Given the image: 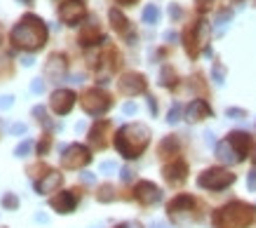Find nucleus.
<instances>
[{"instance_id":"f257e3e1","label":"nucleus","mask_w":256,"mask_h":228,"mask_svg":"<svg viewBox=\"0 0 256 228\" xmlns=\"http://www.w3.org/2000/svg\"><path fill=\"white\" fill-rule=\"evenodd\" d=\"M47 31L45 22L40 19L38 14H24L19 22L14 24L10 38L14 42V48L24 50V52H38L47 45Z\"/></svg>"},{"instance_id":"f03ea898","label":"nucleus","mask_w":256,"mask_h":228,"mask_svg":"<svg viewBox=\"0 0 256 228\" xmlns=\"http://www.w3.org/2000/svg\"><path fill=\"white\" fill-rule=\"evenodd\" d=\"M148 144H150V130L146 125H141V122L124 125L116 134V148L127 160H136L148 148Z\"/></svg>"},{"instance_id":"7ed1b4c3","label":"nucleus","mask_w":256,"mask_h":228,"mask_svg":"<svg viewBox=\"0 0 256 228\" xmlns=\"http://www.w3.org/2000/svg\"><path fill=\"white\" fill-rule=\"evenodd\" d=\"M256 216V207L254 204H247V202H235L226 204L224 210H218L214 214V224L218 228H247Z\"/></svg>"},{"instance_id":"20e7f679","label":"nucleus","mask_w":256,"mask_h":228,"mask_svg":"<svg viewBox=\"0 0 256 228\" xmlns=\"http://www.w3.org/2000/svg\"><path fill=\"white\" fill-rule=\"evenodd\" d=\"M235 184V174L228 172V170H221V167H212V170H204V172L198 176V186L207 190H224L228 186Z\"/></svg>"},{"instance_id":"39448f33","label":"nucleus","mask_w":256,"mask_h":228,"mask_svg":"<svg viewBox=\"0 0 256 228\" xmlns=\"http://www.w3.org/2000/svg\"><path fill=\"white\" fill-rule=\"evenodd\" d=\"M170 219L176 226H188L193 221V212H195V200L190 196H176L167 207Z\"/></svg>"},{"instance_id":"423d86ee","label":"nucleus","mask_w":256,"mask_h":228,"mask_svg":"<svg viewBox=\"0 0 256 228\" xmlns=\"http://www.w3.org/2000/svg\"><path fill=\"white\" fill-rule=\"evenodd\" d=\"M80 104H82L85 113H90V116H104V113L113 106V99H110L104 90L92 87V90H87L85 94H82V102Z\"/></svg>"},{"instance_id":"0eeeda50","label":"nucleus","mask_w":256,"mask_h":228,"mask_svg":"<svg viewBox=\"0 0 256 228\" xmlns=\"http://www.w3.org/2000/svg\"><path fill=\"white\" fill-rule=\"evenodd\" d=\"M207 33H210V26H207V22H204V19L195 22L193 26H188L186 36H184V42H186V52L190 56H198L200 48L207 42Z\"/></svg>"},{"instance_id":"6e6552de","label":"nucleus","mask_w":256,"mask_h":228,"mask_svg":"<svg viewBox=\"0 0 256 228\" xmlns=\"http://www.w3.org/2000/svg\"><path fill=\"white\" fill-rule=\"evenodd\" d=\"M92 162V153L87 146H80V144H73L68 148L64 150V158H62V165L66 170H82Z\"/></svg>"},{"instance_id":"1a4fd4ad","label":"nucleus","mask_w":256,"mask_h":228,"mask_svg":"<svg viewBox=\"0 0 256 228\" xmlns=\"http://www.w3.org/2000/svg\"><path fill=\"white\" fill-rule=\"evenodd\" d=\"M85 16H87L85 0H66L62 8H59V19L68 26H78Z\"/></svg>"},{"instance_id":"9d476101","label":"nucleus","mask_w":256,"mask_h":228,"mask_svg":"<svg viewBox=\"0 0 256 228\" xmlns=\"http://www.w3.org/2000/svg\"><path fill=\"white\" fill-rule=\"evenodd\" d=\"M45 78L52 80V82H62L64 78H66V73H68V62H66V54H59V52H54V54H50V59H47L45 64Z\"/></svg>"},{"instance_id":"9b49d317","label":"nucleus","mask_w":256,"mask_h":228,"mask_svg":"<svg viewBox=\"0 0 256 228\" xmlns=\"http://www.w3.org/2000/svg\"><path fill=\"white\" fill-rule=\"evenodd\" d=\"M118 90L124 96H136L146 92V78L141 73H124L122 78L118 80Z\"/></svg>"},{"instance_id":"f8f14e48","label":"nucleus","mask_w":256,"mask_h":228,"mask_svg":"<svg viewBox=\"0 0 256 228\" xmlns=\"http://www.w3.org/2000/svg\"><path fill=\"white\" fill-rule=\"evenodd\" d=\"M134 198H136L141 204L150 207V204H158L162 200V190L158 188L153 181H139V184L134 186Z\"/></svg>"},{"instance_id":"ddd939ff","label":"nucleus","mask_w":256,"mask_h":228,"mask_svg":"<svg viewBox=\"0 0 256 228\" xmlns=\"http://www.w3.org/2000/svg\"><path fill=\"white\" fill-rule=\"evenodd\" d=\"M76 92H70V90H56L54 94H52V99H50V106H52V110H54L56 116H68L70 110H73V106H76Z\"/></svg>"},{"instance_id":"4468645a","label":"nucleus","mask_w":256,"mask_h":228,"mask_svg":"<svg viewBox=\"0 0 256 228\" xmlns=\"http://www.w3.org/2000/svg\"><path fill=\"white\" fill-rule=\"evenodd\" d=\"M78 202H80L78 193H76V190H66V193H59L56 198H52V200H50V207L56 210L59 214H70Z\"/></svg>"},{"instance_id":"2eb2a0df","label":"nucleus","mask_w":256,"mask_h":228,"mask_svg":"<svg viewBox=\"0 0 256 228\" xmlns=\"http://www.w3.org/2000/svg\"><path fill=\"white\" fill-rule=\"evenodd\" d=\"M226 142L233 146V150L238 153V158H240V162L247 158L249 148H252V136H249V134H244V132H230Z\"/></svg>"},{"instance_id":"dca6fc26","label":"nucleus","mask_w":256,"mask_h":228,"mask_svg":"<svg viewBox=\"0 0 256 228\" xmlns=\"http://www.w3.org/2000/svg\"><path fill=\"white\" fill-rule=\"evenodd\" d=\"M96 40H99V42H106V38L101 36L99 22L92 19V22L87 26H82V31H80V45H82V48H92V45H96Z\"/></svg>"},{"instance_id":"f3484780","label":"nucleus","mask_w":256,"mask_h":228,"mask_svg":"<svg viewBox=\"0 0 256 228\" xmlns=\"http://www.w3.org/2000/svg\"><path fill=\"white\" fill-rule=\"evenodd\" d=\"M64 184V176L62 172H56V170H52V172H47L42 179L36 184V190H38V196H47V193H54L59 186Z\"/></svg>"},{"instance_id":"a211bd4d","label":"nucleus","mask_w":256,"mask_h":228,"mask_svg":"<svg viewBox=\"0 0 256 228\" xmlns=\"http://www.w3.org/2000/svg\"><path fill=\"white\" fill-rule=\"evenodd\" d=\"M204 118H212V106L204 99H195L186 108V120L188 122H200Z\"/></svg>"},{"instance_id":"6ab92c4d","label":"nucleus","mask_w":256,"mask_h":228,"mask_svg":"<svg viewBox=\"0 0 256 228\" xmlns=\"http://www.w3.org/2000/svg\"><path fill=\"white\" fill-rule=\"evenodd\" d=\"M162 174H164V179L170 181V184H184L186 181V174H188V165L184 162V160H174L172 165H164V170H162Z\"/></svg>"},{"instance_id":"aec40b11","label":"nucleus","mask_w":256,"mask_h":228,"mask_svg":"<svg viewBox=\"0 0 256 228\" xmlns=\"http://www.w3.org/2000/svg\"><path fill=\"white\" fill-rule=\"evenodd\" d=\"M108 19H110V26H113V28H116L120 36H127L130 40L136 38V36H132V31H130V22H127V16H124L118 8H113L108 12Z\"/></svg>"},{"instance_id":"412c9836","label":"nucleus","mask_w":256,"mask_h":228,"mask_svg":"<svg viewBox=\"0 0 256 228\" xmlns=\"http://www.w3.org/2000/svg\"><path fill=\"white\" fill-rule=\"evenodd\" d=\"M108 130H110L108 120H99V122L92 127V132H90V142H92L96 148H104V146H106V132H108Z\"/></svg>"},{"instance_id":"4be33fe9","label":"nucleus","mask_w":256,"mask_h":228,"mask_svg":"<svg viewBox=\"0 0 256 228\" xmlns=\"http://www.w3.org/2000/svg\"><path fill=\"white\" fill-rule=\"evenodd\" d=\"M216 158L221 160V162H228V165H233V162H240V158H238V153L233 150V146L228 142H221L216 146Z\"/></svg>"},{"instance_id":"5701e85b","label":"nucleus","mask_w":256,"mask_h":228,"mask_svg":"<svg viewBox=\"0 0 256 228\" xmlns=\"http://www.w3.org/2000/svg\"><path fill=\"white\" fill-rule=\"evenodd\" d=\"M176 153H178L176 136H167V139L160 144V156H162V158H170V156H176Z\"/></svg>"},{"instance_id":"b1692460","label":"nucleus","mask_w":256,"mask_h":228,"mask_svg":"<svg viewBox=\"0 0 256 228\" xmlns=\"http://www.w3.org/2000/svg\"><path fill=\"white\" fill-rule=\"evenodd\" d=\"M141 19H144V24H148V26L158 24V19H160V10H158V5H146Z\"/></svg>"},{"instance_id":"393cba45","label":"nucleus","mask_w":256,"mask_h":228,"mask_svg":"<svg viewBox=\"0 0 256 228\" xmlns=\"http://www.w3.org/2000/svg\"><path fill=\"white\" fill-rule=\"evenodd\" d=\"M160 82H162L164 87H174L176 85V71H174L172 66H164L162 76H160Z\"/></svg>"},{"instance_id":"a878e982","label":"nucleus","mask_w":256,"mask_h":228,"mask_svg":"<svg viewBox=\"0 0 256 228\" xmlns=\"http://www.w3.org/2000/svg\"><path fill=\"white\" fill-rule=\"evenodd\" d=\"M96 200H99V202H113V200H116L113 186H110V184H104L99 188V193H96Z\"/></svg>"},{"instance_id":"bb28decb","label":"nucleus","mask_w":256,"mask_h":228,"mask_svg":"<svg viewBox=\"0 0 256 228\" xmlns=\"http://www.w3.org/2000/svg\"><path fill=\"white\" fill-rule=\"evenodd\" d=\"M2 207L10 210V212H14L16 207H19V198H16L14 193H5V196H2Z\"/></svg>"},{"instance_id":"cd10ccee","label":"nucleus","mask_w":256,"mask_h":228,"mask_svg":"<svg viewBox=\"0 0 256 228\" xmlns=\"http://www.w3.org/2000/svg\"><path fill=\"white\" fill-rule=\"evenodd\" d=\"M33 116H36V118H38V122H42V125L47 127V130H52V122H50V118H47V113H45V108H42V106H36V108H33Z\"/></svg>"},{"instance_id":"c85d7f7f","label":"nucleus","mask_w":256,"mask_h":228,"mask_svg":"<svg viewBox=\"0 0 256 228\" xmlns=\"http://www.w3.org/2000/svg\"><path fill=\"white\" fill-rule=\"evenodd\" d=\"M31 148H33V142H22L19 146L14 148V156L16 158H26L28 153H31Z\"/></svg>"},{"instance_id":"c756f323","label":"nucleus","mask_w":256,"mask_h":228,"mask_svg":"<svg viewBox=\"0 0 256 228\" xmlns=\"http://www.w3.org/2000/svg\"><path fill=\"white\" fill-rule=\"evenodd\" d=\"M50 146H52V136L45 134V136H42V142L38 144V156H47V153H50Z\"/></svg>"},{"instance_id":"7c9ffc66","label":"nucleus","mask_w":256,"mask_h":228,"mask_svg":"<svg viewBox=\"0 0 256 228\" xmlns=\"http://www.w3.org/2000/svg\"><path fill=\"white\" fill-rule=\"evenodd\" d=\"M178 116H181V106H178V104H174V106H172V110H170V118H167V122H170V125L178 122Z\"/></svg>"},{"instance_id":"2f4dec72","label":"nucleus","mask_w":256,"mask_h":228,"mask_svg":"<svg viewBox=\"0 0 256 228\" xmlns=\"http://www.w3.org/2000/svg\"><path fill=\"white\" fill-rule=\"evenodd\" d=\"M31 92H36V94H42L45 92V80H33L31 82Z\"/></svg>"},{"instance_id":"473e14b6","label":"nucleus","mask_w":256,"mask_h":228,"mask_svg":"<svg viewBox=\"0 0 256 228\" xmlns=\"http://www.w3.org/2000/svg\"><path fill=\"white\" fill-rule=\"evenodd\" d=\"M12 104H14V96H10V94H5V96H0V108H2V110H8V108H12Z\"/></svg>"},{"instance_id":"72a5a7b5","label":"nucleus","mask_w":256,"mask_h":228,"mask_svg":"<svg viewBox=\"0 0 256 228\" xmlns=\"http://www.w3.org/2000/svg\"><path fill=\"white\" fill-rule=\"evenodd\" d=\"M214 80H216L218 85L224 82V66L221 64H214Z\"/></svg>"},{"instance_id":"f704fd0d","label":"nucleus","mask_w":256,"mask_h":228,"mask_svg":"<svg viewBox=\"0 0 256 228\" xmlns=\"http://www.w3.org/2000/svg\"><path fill=\"white\" fill-rule=\"evenodd\" d=\"M226 113H228L230 118H235V120H240V118H247V113H244V110H242V108H228V110H226Z\"/></svg>"},{"instance_id":"c9c22d12","label":"nucleus","mask_w":256,"mask_h":228,"mask_svg":"<svg viewBox=\"0 0 256 228\" xmlns=\"http://www.w3.org/2000/svg\"><path fill=\"white\" fill-rule=\"evenodd\" d=\"M212 2H214V0H195V5H198L200 12H207V10L212 8Z\"/></svg>"},{"instance_id":"e433bc0d","label":"nucleus","mask_w":256,"mask_h":228,"mask_svg":"<svg viewBox=\"0 0 256 228\" xmlns=\"http://www.w3.org/2000/svg\"><path fill=\"white\" fill-rule=\"evenodd\" d=\"M181 14H184V10L178 8V5H170V16L172 19H178Z\"/></svg>"},{"instance_id":"4c0bfd02","label":"nucleus","mask_w":256,"mask_h":228,"mask_svg":"<svg viewBox=\"0 0 256 228\" xmlns=\"http://www.w3.org/2000/svg\"><path fill=\"white\" fill-rule=\"evenodd\" d=\"M26 130H28V127L24 125V122H16V125H12V134H26Z\"/></svg>"},{"instance_id":"58836bf2","label":"nucleus","mask_w":256,"mask_h":228,"mask_svg":"<svg viewBox=\"0 0 256 228\" xmlns=\"http://www.w3.org/2000/svg\"><path fill=\"white\" fill-rule=\"evenodd\" d=\"M122 110L127 113V116H134V113H136V104H132V102H130V104H124Z\"/></svg>"},{"instance_id":"ea45409f","label":"nucleus","mask_w":256,"mask_h":228,"mask_svg":"<svg viewBox=\"0 0 256 228\" xmlns=\"http://www.w3.org/2000/svg\"><path fill=\"white\" fill-rule=\"evenodd\" d=\"M116 228H144L139 224V221H124V224H120V226H116Z\"/></svg>"},{"instance_id":"a19ab883","label":"nucleus","mask_w":256,"mask_h":228,"mask_svg":"<svg viewBox=\"0 0 256 228\" xmlns=\"http://www.w3.org/2000/svg\"><path fill=\"white\" fill-rule=\"evenodd\" d=\"M148 108H150V113H153V116L158 113V104H156V99H153V96H148Z\"/></svg>"},{"instance_id":"79ce46f5","label":"nucleus","mask_w":256,"mask_h":228,"mask_svg":"<svg viewBox=\"0 0 256 228\" xmlns=\"http://www.w3.org/2000/svg\"><path fill=\"white\" fill-rule=\"evenodd\" d=\"M116 170V162H101V172H113Z\"/></svg>"},{"instance_id":"37998d69","label":"nucleus","mask_w":256,"mask_h":228,"mask_svg":"<svg viewBox=\"0 0 256 228\" xmlns=\"http://www.w3.org/2000/svg\"><path fill=\"white\" fill-rule=\"evenodd\" d=\"M247 184H249V188H252V190H256V172H252V174H249Z\"/></svg>"},{"instance_id":"c03bdc74","label":"nucleus","mask_w":256,"mask_h":228,"mask_svg":"<svg viewBox=\"0 0 256 228\" xmlns=\"http://www.w3.org/2000/svg\"><path fill=\"white\" fill-rule=\"evenodd\" d=\"M132 179V170H122V181H130Z\"/></svg>"},{"instance_id":"a18cd8bd","label":"nucleus","mask_w":256,"mask_h":228,"mask_svg":"<svg viewBox=\"0 0 256 228\" xmlns=\"http://www.w3.org/2000/svg\"><path fill=\"white\" fill-rule=\"evenodd\" d=\"M118 2H120V5H127V8H130V5H136L139 0H118Z\"/></svg>"},{"instance_id":"49530a36","label":"nucleus","mask_w":256,"mask_h":228,"mask_svg":"<svg viewBox=\"0 0 256 228\" xmlns=\"http://www.w3.org/2000/svg\"><path fill=\"white\" fill-rule=\"evenodd\" d=\"M22 62H24V66H33V56H24Z\"/></svg>"},{"instance_id":"de8ad7c7","label":"nucleus","mask_w":256,"mask_h":228,"mask_svg":"<svg viewBox=\"0 0 256 228\" xmlns=\"http://www.w3.org/2000/svg\"><path fill=\"white\" fill-rule=\"evenodd\" d=\"M16 2H22V5H26V8H31V5L36 2V0H16Z\"/></svg>"},{"instance_id":"09e8293b","label":"nucleus","mask_w":256,"mask_h":228,"mask_svg":"<svg viewBox=\"0 0 256 228\" xmlns=\"http://www.w3.org/2000/svg\"><path fill=\"white\" fill-rule=\"evenodd\" d=\"M82 179H85L87 184H92V181H94V176H92V174H82Z\"/></svg>"},{"instance_id":"8fccbe9b","label":"nucleus","mask_w":256,"mask_h":228,"mask_svg":"<svg viewBox=\"0 0 256 228\" xmlns=\"http://www.w3.org/2000/svg\"><path fill=\"white\" fill-rule=\"evenodd\" d=\"M0 45H2V26H0Z\"/></svg>"},{"instance_id":"3c124183","label":"nucleus","mask_w":256,"mask_h":228,"mask_svg":"<svg viewBox=\"0 0 256 228\" xmlns=\"http://www.w3.org/2000/svg\"><path fill=\"white\" fill-rule=\"evenodd\" d=\"M252 160H254V165H256V150H254V158H252Z\"/></svg>"}]
</instances>
